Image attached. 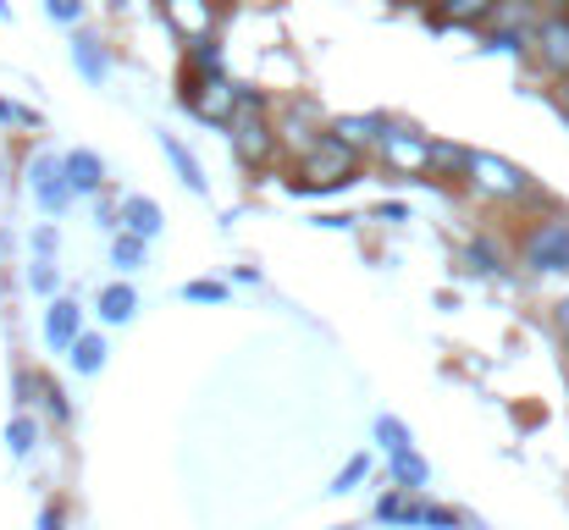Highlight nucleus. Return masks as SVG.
<instances>
[{
	"mask_svg": "<svg viewBox=\"0 0 569 530\" xmlns=\"http://www.w3.org/2000/svg\"><path fill=\"white\" fill-rule=\"evenodd\" d=\"M227 133H232V156H238L243 167H266V161L277 156V133H271V122H266V100L249 94V89H238V111H232Z\"/></svg>",
	"mask_w": 569,
	"mask_h": 530,
	"instance_id": "nucleus-1",
	"label": "nucleus"
},
{
	"mask_svg": "<svg viewBox=\"0 0 569 530\" xmlns=\"http://www.w3.org/2000/svg\"><path fill=\"white\" fill-rule=\"evenodd\" d=\"M122 221H128L133 238H156V232H161V204H156V199H128V204H122Z\"/></svg>",
	"mask_w": 569,
	"mask_h": 530,
	"instance_id": "nucleus-12",
	"label": "nucleus"
},
{
	"mask_svg": "<svg viewBox=\"0 0 569 530\" xmlns=\"http://www.w3.org/2000/svg\"><path fill=\"white\" fill-rule=\"evenodd\" d=\"M0 122H22V128H33L39 117H33V111H22V106H11V100H0Z\"/></svg>",
	"mask_w": 569,
	"mask_h": 530,
	"instance_id": "nucleus-25",
	"label": "nucleus"
},
{
	"mask_svg": "<svg viewBox=\"0 0 569 530\" xmlns=\"http://www.w3.org/2000/svg\"><path fill=\"white\" fill-rule=\"evenodd\" d=\"M355 167H360V150H349L343 139H332V133H321L310 150H305V193L310 188H343L349 177H355Z\"/></svg>",
	"mask_w": 569,
	"mask_h": 530,
	"instance_id": "nucleus-2",
	"label": "nucleus"
},
{
	"mask_svg": "<svg viewBox=\"0 0 569 530\" xmlns=\"http://www.w3.org/2000/svg\"><path fill=\"white\" fill-rule=\"evenodd\" d=\"M161 6H167V22H172L189 44H204V39H210V28H216L210 0H161Z\"/></svg>",
	"mask_w": 569,
	"mask_h": 530,
	"instance_id": "nucleus-8",
	"label": "nucleus"
},
{
	"mask_svg": "<svg viewBox=\"0 0 569 530\" xmlns=\"http://www.w3.org/2000/svg\"><path fill=\"white\" fill-rule=\"evenodd\" d=\"M498 6H503V0H453V6H442L437 17H442V22H481V17H492Z\"/></svg>",
	"mask_w": 569,
	"mask_h": 530,
	"instance_id": "nucleus-16",
	"label": "nucleus"
},
{
	"mask_svg": "<svg viewBox=\"0 0 569 530\" xmlns=\"http://www.w3.org/2000/svg\"><path fill=\"white\" fill-rule=\"evenodd\" d=\"M6 448H11L17 459H22V453L33 448V420H22V414H17V420L6 426Z\"/></svg>",
	"mask_w": 569,
	"mask_h": 530,
	"instance_id": "nucleus-21",
	"label": "nucleus"
},
{
	"mask_svg": "<svg viewBox=\"0 0 569 530\" xmlns=\"http://www.w3.org/2000/svg\"><path fill=\"white\" fill-rule=\"evenodd\" d=\"M72 364H78L83 376L100 370V364H106V343H100V338H78V343H72Z\"/></svg>",
	"mask_w": 569,
	"mask_h": 530,
	"instance_id": "nucleus-19",
	"label": "nucleus"
},
{
	"mask_svg": "<svg viewBox=\"0 0 569 530\" xmlns=\"http://www.w3.org/2000/svg\"><path fill=\"white\" fill-rule=\"evenodd\" d=\"M72 61H78V72H83L89 83H106V50H100L89 33H78V39H72Z\"/></svg>",
	"mask_w": 569,
	"mask_h": 530,
	"instance_id": "nucleus-14",
	"label": "nucleus"
},
{
	"mask_svg": "<svg viewBox=\"0 0 569 530\" xmlns=\"http://www.w3.org/2000/svg\"><path fill=\"white\" fill-rule=\"evenodd\" d=\"M183 106H189L193 117H204V122H232V111H238V89H232L227 78H199L189 94H183Z\"/></svg>",
	"mask_w": 569,
	"mask_h": 530,
	"instance_id": "nucleus-7",
	"label": "nucleus"
},
{
	"mask_svg": "<svg viewBox=\"0 0 569 530\" xmlns=\"http://www.w3.org/2000/svg\"><path fill=\"white\" fill-rule=\"evenodd\" d=\"M470 260H476V271H492V266H498V254H492L487 243H476V249H470Z\"/></svg>",
	"mask_w": 569,
	"mask_h": 530,
	"instance_id": "nucleus-27",
	"label": "nucleus"
},
{
	"mask_svg": "<svg viewBox=\"0 0 569 530\" xmlns=\"http://www.w3.org/2000/svg\"><path fill=\"white\" fill-rule=\"evenodd\" d=\"M537 56H542V67H548V72L569 78V17H548V22H537Z\"/></svg>",
	"mask_w": 569,
	"mask_h": 530,
	"instance_id": "nucleus-9",
	"label": "nucleus"
},
{
	"mask_svg": "<svg viewBox=\"0 0 569 530\" xmlns=\"http://www.w3.org/2000/svg\"><path fill=\"white\" fill-rule=\"evenodd\" d=\"M553 321H559V338H565V349H569V299L553 310Z\"/></svg>",
	"mask_w": 569,
	"mask_h": 530,
	"instance_id": "nucleus-28",
	"label": "nucleus"
},
{
	"mask_svg": "<svg viewBox=\"0 0 569 530\" xmlns=\"http://www.w3.org/2000/svg\"><path fill=\"white\" fill-rule=\"evenodd\" d=\"M465 172L476 177V188L492 193V199H526V193H531V177L520 172L515 161H498V156H487V150L465 156Z\"/></svg>",
	"mask_w": 569,
	"mask_h": 530,
	"instance_id": "nucleus-3",
	"label": "nucleus"
},
{
	"mask_svg": "<svg viewBox=\"0 0 569 530\" xmlns=\"http://www.w3.org/2000/svg\"><path fill=\"white\" fill-rule=\"evenodd\" d=\"M161 150H167V161L178 167V177L189 182L193 193H204V172H199V161H193V156H189V150H183V144H178V139H172V133L161 139Z\"/></svg>",
	"mask_w": 569,
	"mask_h": 530,
	"instance_id": "nucleus-15",
	"label": "nucleus"
},
{
	"mask_svg": "<svg viewBox=\"0 0 569 530\" xmlns=\"http://www.w3.org/2000/svg\"><path fill=\"white\" fill-rule=\"evenodd\" d=\"M189 299H204V304H216V299H221V288H216V282H189Z\"/></svg>",
	"mask_w": 569,
	"mask_h": 530,
	"instance_id": "nucleus-26",
	"label": "nucleus"
},
{
	"mask_svg": "<svg viewBox=\"0 0 569 530\" xmlns=\"http://www.w3.org/2000/svg\"><path fill=\"white\" fill-rule=\"evenodd\" d=\"M332 139H343L349 150H360V144L381 139V122L377 117H338V122H332Z\"/></svg>",
	"mask_w": 569,
	"mask_h": 530,
	"instance_id": "nucleus-13",
	"label": "nucleus"
},
{
	"mask_svg": "<svg viewBox=\"0 0 569 530\" xmlns=\"http://www.w3.org/2000/svg\"><path fill=\"white\" fill-rule=\"evenodd\" d=\"M44 11H50L56 22H78V17H83V0H44Z\"/></svg>",
	"mask_w": 569,
	"mask_h": 530,
	"instance_id": "nucleus-24",
	"label": "nucleus"
},
{
	"mask_svg": "<svg viewBox=\"0 0 569 530\" xmlns=\"http://www.w3.org/2000/svg\"><path fill=\"white\" fill-rule=\"evenodd\" d=\"M559 111H565V117H569V83H565V89H559Z\"/></svg>",
	"mask_w": 569,
	"mask_h": 530,
	"instance_id": "nucleus-29",
	"label": "nucleus"
},
{
	"mask_svg": "<svg viewBox=\"0 0 569 530\" xmlns=\"http://www.w3.org/2000/svg\"><path fill=\"white\" fill-rule=\"evenodd\" d=\"M133 304H139V299H133V288H122V282L100 293V316H106V321H128V316H133Z\"/></svg>",
	"mask_w": 569,
	"mask_h": 530,
	"instance_id": "nucleus-17",
	"label": "nucleus"
},
{
	"mask_svg": "<svg viewBox=\"0 0 569 530\" xmlns=\"http://www.w3.org/2000/svg\"><path fill=\"white\" fill-rule=\"evenodd\" d=\"M526 266L531 271H565L569 277V221H542L526 238Z\"/></svg>",
	"mask_w": 569,
	"mask_h": 530,
	"instance_id": "nucleus-4",
	"label": "nucleus"
},
{
	"mask_svg": "<svg viewBox=\"0 0 569 530\" xmlns=\"http://www.w3.org/2000/svg\"><path fill=\"white\" fill-rule=\"evenodd\" d=\"M377 437H381V448H392V453L409 448V431H403L398 420H377Z\"/></svg>",
	"mask_w": 569,
	"mask_h": 530,
	"instance_id": "nucleus-23",
	"label": "nucleus"
},
{
	"mask_svg": "<svg viewBox=\"0 0 569 530\" xmlns=\"http://www.w3.org/2000/svg\"><path fill=\"white\" fill-rule=\"evenodd\" d=\"M67 182H72V193H94L106 182V161L94 150H72L67 156Z\"/></svg>",
	"mask_w": 569,
	"mask_h": 530,
	"instance_id": "nucleus-11",
	"label": "nucleus"
},
{
	"mask_svg": "<svg viewBox=\"0 0 569 530\" xmlns=\"http://www.w3.org/2000/svg\"><path fill=\"white\" fill-rule=\"evenodd\" d=\"M366 470H371V459H366V453H355V459L343 464V476H338V487H332V492H355V487L366 481Z\"/></svg>",
	"mask_w": 569,
	"mask_h": 530,
	"instance_id": "nucleus-22",
	"label": "nucleus"
},
{
	"mask_svg": "<svg viewBox=\"0 0 569 530\" xmlns=\"http://www.w3.org/2000/svg\"><path fill=\"white\" fill-rule=\"evenodd\" d=\"M111 260L122 266V271H139V260H144V238H117V249H111Z\"/></svg>",
	"mask_w": 569,
	"mask_h": 530,
	"instance_id": "nucleus-20",
	"label": "nucleus"
},
{
	"mask_svg": "<svg viewBox=\"0 0 569 530\" xmlns=\"http://www.w3.org/2000/svg\"><path fill=\"white\" fill-rule=\"evenodd\" d=\"M28 172H33V204H39L44 216H61V210H67V199H72L67 161H56V156H39Z\"/></svg>",
	"mask_w": 569,
	"mask_h": 530,
	"instance_id": "nucleus-6",
	"label": "nucleus"
},
{
	"mask_svg": "<svg viewBox=\"0 0 569 530\" xmlns=\"http://www.w3.org/2000/svg\"><path fill=\"white\" fill-rule=\"evenodd\" d=\"M392 470H398V481H403V487H426V459H420L415 448L392 453Z\"/></svg>",
	"mask_w": 569,
	"mask_h": 530,
	"instance_id": "nucleus-18",
	"label": "nucleus"
},
{
	"mask_svg": "<svg viewBox=\"0 0 569 530\" xmlns=\"http://www.w3.org/2000/svg\"><path fill=\"white\" fill-rule=\"evenodd\" d=\"M442 6H453V0H437V11H442Z\"/></svg>",
	"mask_w": 569,
	"mask_h": 530,
	"instance_id": "nucleus-30",
	"label": "nucleus"
},
{
	"mask_svg": "<svg viewBox=\"0 0 569 530\" xmlns=\"http://www.w3.org/2000/svg\"><path fill=\"white\" fill-rule=\"evenodd\" d=\"M377 144H381V156H387V167H392V172H426V161L437 156L415 128H381Z\"/></svg>",
	"mask_w": 569,
	"mask_h": 530,
	"instance_id": "nucleus-5",
	"label": "nucleus"
},
{
	"mask_svg": "<svg viewBox=\"0 0 569 530\" xmlns=\"http://www.w3.org/2000/svg\"><path fill=\"white\" fill-rule=\"evenodd\" d=\"M44 338H50V349H72V343H78V304H72V299H56V304H50Z\"/></svg>",
	"mask_w": 569,
	"mask_h": 530,
	"instance_id": "nucleus-10",
	"label": "nucleus"
}]
</instances>
